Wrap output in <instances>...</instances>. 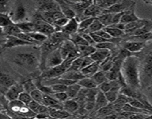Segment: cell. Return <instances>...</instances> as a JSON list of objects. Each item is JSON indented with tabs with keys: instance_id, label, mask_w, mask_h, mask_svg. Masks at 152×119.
I'll return each instance as SVG.
<instances>
[{
	"instance_id": "6da1fadb",
	"label": "cell",
	"mask_w": 152,
	"mask_h": 119,
	"mask_svg": "<svg viewBox=\"0 0 152 119\" xmlns=\"http://www.w3.org/2000/svg\"><path fill=\"white\" fill-rule=\"evenodd\" d=\"M121 74L126 86L140 90L142 88L140 77V60L135 55L126 58L122 66Z\"/></svg>"
},
{
	"instance_id": "7a4b0ae2",
	"label": "cell",
	"mask_w": 152,
	"mask_h": 119,
	"mask_svg": "<svg viewBox=\"0 0 152 119\" xmlns=\"http://www.w3.org/2000/svg\"><path fill=\"white\" fill-rule=\"evenodd\" d=\"M13 62L31 72L39 68L40 60L33 53H19L13 58Z\"/></svg>"
},
{
	"instance_id": "3957f363",
	"label": "cell",
	"mask_w": 152,
	"mask_h": 119,
	"mask_svg": "<svg viewBox=\"0 0 152 119\" xmlns=\"http://www.w3.org/2000/svg\"><path fill=\"white\" fill-rule=\"evenodd\" d=\"M75 59H74V58L67 57L66 59L64 60L63 62L61 65H57L56 67H53V68H47L45 71H44L42 73L41 75H40V77L42 79L59 77L69 69L70 67L71 66V64H72L73 61Z\"/></svg>"
},
{
	"instance_id": "277c9868",
	"label": "cell",
	"mask_w": 152,
	"mask_h": 119,
	"mask_svg": "<svg viewBox=\"0 0 152 119\" xmlns=\"http://www.w3.org/2000/svg\"><path fill=\"white\" fill-rule=\"evenodd\" d=\"M140 77L142 88L148 86L152 79V51L149 52L140 62Z\"/></svg>"
},
{
	"instance_id": "5b68a950",
	"label": "cell",
	"mask_w": 152,
	"mask_h": 119,
	"mask_svg": "<svg viewBox=\"0 0 152 119\" xmlns=\"http://www.w3.org/2000/svg\"><path fill=\"white\" fill-rule=\"evenodd\" d=\"M66 2L74 10L77 15L76 19L80 22L82 19L81 18H83V20L86 19L83 18V13L89 6L93 4L94 1H66Z\"/></svg>"
},
{
	"instance_id": "8992f818",
	"label": "cell",
	"mask_w": 152,
	"mask_h": 119,
	"mask_svg": "<svg viewBox=\"0 0 152 119\" xmlns=\"http://www.w3.org/2000/svg\"><path fill=\"white\" fill-rule=\"evenodd\" d=\"M38 4L37 12L39 13L61 11L60 6L57 1H39Z\"/></svg>"
},
{
	"instance_id": "52a82bcc",
	"label": "cell",
	"mask_w": 152,
	"mask_h": 119,
	"mask_svg": "<svg viewBox=\"0 0 152 119\" xmlns=\"http://www.w3.org/2000/svg\"><path fill=\"white\" fill-rule=\"evenodd\" d=\"M25 46H35V45L31 43L24 41L15 36H5V41L4 43H1V51L10 48Z\"/></svg>"
},
{
	"instance_id": "ba28073f",
	"label": "cell",
	"mask_w": 152,
	"mask_h": 119,
	"mask_svg": "<svg viewBox=\"0 0 152 119\" xmlns=\"http://www.w3.org/2000/svg\"><path fill=\"white\" fill-rule=\"evenodd\" d=\"M16 7L12 13H9L11 19L16 24L24 22V19L26 17V9L22 1H16Z\"/></svg>"
},
{
	"instance_id": "9c48e42d",
	"label": "cell",
	"mask_w": 152,
	"mask_h": 119,
	"mask_svg": "<svg viewBox=\"0 0 152 119\" xmlns=\"http://www.w3.org/2000/svg\"><path fill=\"white\" fill-rule=\"evenodd\" d=\"M134 4H135V1H129V0H126V1H120V0H119V1H117V3H115L114 5L111 6L109 9L103 10L102 13H121V12L126 11L127 9H129V7H131Z\"/></svg>"
},
{
	"instance_id": "30bf717a",
	"label": "cell",
	"mask_w": 152,
	"mask_h": 119,
	"mask_svg": "<svg viewBox=\"0 0 152 119\" xmlns=\"http://www.w3.org/2000/svg\"><path fill=\"white\" fill-rule=\"evenodd\" d=\"M146 43L136 41H123L122 40L120 43V46L125 50L128 51L130 53H136L140 52L145 48Z\"/></svg>"
},
{
	"instance_id": "8fae6325",
	"label": "cell",
	"mask_w": 152,
	"mask_h": 119,
	"mask_svg": "<svg viewBox=\"0 0 152 119\" xmlns=\"http://www.w3.org/2000/svg\"><path fill=\"white\" fill-rule=\"evenodd\" d=\"M63 61L64 59L62 58L60 49L59 48L56 50H55L54 51L52 52L48 57L47 61H46V69L53 68V67L61 65L63 62Z\"/></svg>"
},
{
	"instance_id": "7c38bea8",
	"label": "cell",
	"mask_w": 152,
	"mask_h": 119,
	"mask_svg": "<svg viewBox=\"0 0 152 119\" xmlns=\"http://www.w3.org/2000/svg\"><path fill=\"white\" fill-rule=\"evenodd\" d=\"M23 92L24 88L22 86V83H16L5 92L4 96L8 101H14V100L19 99V95Z\"/></svg>"
},
{
	"instance_id": "4fadbf2b",
	"label": "cell",
	"mask_w": 152,
	"mask_h": 119,
	"mask_svg": "<svg viewBox=\"0 0 152 119\" xmlns=\"http://www.w3.org/2000/svg\"><path fill=\"white\" fill-rule=\"evenodd\" d=\"M149 22L148 20L146 19H140L138 21H135V22H131V23L126 24V27H125V34L127 36V37L129 35L134 32L135 31L138 30L139 28H142L144 25H146L148 22Z\"/></svg>"
},
{
	"instance_id": "5bb4252c",
	"label": "cell",
	"mask_w": 152,
	"mask_h": 119,
	"mask_svg": "<svg viewBox=\"0 0 152 119\" xmlns=\"http://www.w3.org/2000/svg\"><path fill=\"white\" fill-rule=\"evenodd\" d=\"M135 4H136V3L125 11L120 22L123 24H129L140 19L135 13Z\"/></svg>"
},
{
	"instance_id": "9a60e30c",
	"label": "cell",
	"mask_w": 152,
	"mask_h": 119,
	"mask_svg": "<svg viewBox=\"0 0 152 119\" xmlns=\"http://www.w3.org/2000/svg\"><path fill=\"white\" fill-rule=\"evenodd\" d=\"M16 83V82L15 81V80L13 77H11L10 75H8V74L1 72V74H0V85H1V94L4 93V89H5L6 92Z\"/></svg>"
},
{
	"instance_id": "2e32d148",
	"label": "cell",
	"mask_w": 152,
	"mask_h": 119,
	"mask_svg": "<svg viewBox=\"0 0 152 119\" xmlns=\"http://www.w3.org/2000/svg\"><path fill=\"white\" fill-rule=\"evenodd\" d=\"M112 55L111 51L106 50V49H97L94 54L91 55V57L93 59L94 62H103L106 59Z\"/></svg>"
},
{
	"instance_id": "e0dca14e",
	"label": "cell",
	"mask_w": 152,
	"mask_h": 119,
	"mask_svg": "<svg viewBox=\"0 0 152 119\" xmlns=\"http://www.w3.org/2000/svg\"><path fill=\"white\" fill-rule=\"evenodd\" d=\"M79 25H80V22H78V20L76 18H74V19H70L68 23L62 28L61 31L71 36L72 34L78 33Z\"/></svg>"
},
{
	"instance_id": "ac0fdd59",
	"label": "cell",
	"mask_w": 152,
	"mask_h": 119,
	"mask_svg": "<svg viewBox=\"0 0 152 119\" xmlns=\"http://www.w3.org/2000/svg\"><path fill=\"white\" fill-rule=\"evenodd\" d=\"M103 10L99 8L98 6L95 4H92L89 6L87 9L83 13V18L87 19V18H97L102 13Z\"/></svg>"
},
{
	"instance_id": "d6986e66",
	"label": "cell",
	"mask_w": 152,
	"mask_h": 119,
	"mask_svg": "<svg viewBox=\"0 0 152 119\" xmlns=\"http://www.w3.org/2000/svg\"><path fill=\"white\" fill-rule=\"evenodd\" d=\"M110 103L108 102V99L105 96V94L99 89V92H98L97 95L96 96V99H95V111L97 112L98 110L106 107Z\"/></svg>"
},
{
	"instance_id": "ffe728a7",
	"label": "cell",
	"mask_w": 152,
	"mask_h": 119,
	"mask_svg": "<svg viewBox=\"0 0 152 119\" xmlns=\"http://www.w3.org/2000/svg\"><path fill=\"white\" fill-rule=\"evenodd\" d=\"M57 1L59 4V6H60L61 11L62 12V13H63L64 16H65V17H67L69 19H72L76 18V16H77L76 13L74 12V10L71 8V6L66 2V1L59 0V1Z\"/></svg>"
},
{
	"instance_id": "44dd1931",
	"label": "cell",
	"mask_w": 152,
	"mask_h": 119,
	"mask_svg": "<svg viewBox=\"0 0 152 119\" xmlns=\"http://www.w3.org/2000/svg\"><path fill=\"white\" fill-rule=\"evenodd\" d=\"M77 48V46L74 45V43L73 42H71L70 40H65L61 46L59 47L60 49L61 54H62V58L64 60H65L67 58V57L68 56L70 53H71L72 51H74V49Z\"/></svg>"
},
{
	"instance_id": "7402d4cb",
	"label": "cell",
	"mask_w": 152,
	"mask_h": 119,
	"mask_svg": "<svg viewBox=\"0 0 152 119\" xmlns=\"http://www.w3.org/2000/svg\"><path fill=\"white\" fill-rule=\"evenodd\" d=\"M100 62H94V63H92L91 65L83 68L80 71H81L82 74L84 76H86V77H92L94 74H96L98 71H99V69H100Z\"/></svg>"
},
{
	"instance_id": "603a6c76",
	"label": "cell",
	"mask_w": 152,
	"mask_h": 119,
	"mask_svg": "<svg viewBox=\"0 0 152 119\" xmlns=\"http://www.w3.org/2000/svg\"><path fill=\"white\" fill-rule=\"evenodd\" d=\"M60 77L63 79H67V80H73V81L79 82L82 79L86 77L83 75L80 71H68L62 76H60Z\"/></svg>"
},
{
	"instance_id": "cb8c5ba5",
	"label": "cell",
	"mask_w": 152,
	"mask_h": 119,
	"mask_svg": "<svg viewBox=\"0 0 152 119\" xmlns=\"http://www.w3.org/2000/svg\"><path fill=\"white\" fill-rule=\"evenodd\" d=\"M63 107L64 109L71 114V113H74L78 111L79 108H80V104L76 99H71L70 98L63 103Z\"/></svg>"
},
{
	"instance_id": "d4e9b609",
	"label": "cell",
	"mask_w": 152,
	"mask_h": 119,
	"mask_svg": "<svg viewBox=\"0 0 152 119\" xmlns=\"http://www.w3.org/2000/svg\"><path fill=\"white\" fill-rule=\"evenodd\" d=\"M152 40V32H148L147 34H142L139 36H130L123 39V41H136L147 43V42Z\"/></svg>"
},
{
	"instance_id": "484cf974",
	"label": "cell",
	"mask_w": 152,
	"mask_h": 119,
	"mask_svg": "<svg viewBox=\"0 0 152 119\" xmlns=\"http://www.w3.org/2000/svg\"><path fill=\"white\" fill-rule=\"evenodd\" d=\"M49 109H50V116L53 118L65 119L72 116L71 113L65 109H53L51 108H49Z\"/></svg>"
},
{
	"instance_id": "4316f807",
	"label": "cell",
	"mask_w": 152,
	"mask_h": 119,
	"mask_svg": "<svg viewBox=\"0 0 152 119\" xmlns=\"http://www.w3.org/2000/svg\"><path fill=\"white\" fill-rule=\"evenodd\" d=\"M1 34L4 36H16L18 34L22 33L20 28L16 25V24L8 25L4 28H1Z\"/></svg>"
},
{
	"instance_id": "83f0119b",
	"label": "cell",
	"mask_w": 152,
	"mask_h": 119,
	"mask_svg": "<svg viewBox=\"0 0 152 119\" xmlns=\"http://www.w3.org/2000/svg\"><path fill=\"white\" fill-rule=\"evenodd\" d=\"M82 89L81 86L78 84V83H74V84L71 85V86H68L67 88L66 93L68 95V98H71V99H75L76 98H77L79 93H80V90Z\"/></svg>"
},
{
	"instance_id": "f1b7e54d",
	"label": "cell",
	"mask_w": 152,
	"mask_h": 119,
	"mask_svg": "<svg viewBox=\"0 0 152 119\" xmlns=\"http://www.w3.org/2000/svg\"><path fill=\"white\" fill-rule=\"evenodd\" d=\"M78 84L81 86L82 88L84 89H96L98 88V85L91 77H86L85 78L82 79L81 80L78 82Z\"/></svg>"
},
{
	"instance_id": "f546056e",
	"label": "cell",
	"mask_w": 152,
	"mask_h": 119,
	"mask_svg": "<svg viewBox=\"0 0 152 119\" xmlns=\"http://www.w3.org/2000/svg\"><path fill=\"white\" fill-rule=\"evenodd\" d=\"M18 27L21 29L22 32L29 34L34 32L36 30V25L32 22H22L16 24Z\"/></svg>"
},
{
	"instance_id": "4dcf8cb0",
	"label": "cell",
	"mask_w": 152,
	"mask_h": 119,
	"mask_svg": "<svg viewBox=\"0 0 152 119\" xmlns=\"http://www.w3.org/2000/svg\"><path fill=\"white\" fill-rule=\"evenodd\" d=\"M77 49L80 51V54H81V57H89L92 54L94 53L97 49L95 46H91V45H88V46H77Z\"/></svg>"
},
{
	"instance_id": "1f68e13d",
	"label": "cell",
	"mask_w": 152,
	"mask_h": 119,
	"mask_svg": "<svg viewBox=\"0 0 152 119\" xmlns=\"http://www.w3.org/2000/svg\"><path fill=\"white\" fill-rule=\"evenodd\" d=\"M69 40H71V42L74 43L76 46H88L89 43L85 40L83 37V36L81 35L79 33H77V34H72V35L70 36Z\"/></svg>"
},
{
	"instance_id": "d6a6232c",
	"label": "cell",
	"mask_w": 152,
	"mask_h": 119,
	"mask_svg": "<svg viewBox=\"0 0 152 119\" xmlns=\"http://www.w3.org/2000/svg\"><path fill=\"white\" fill-rule=\"evenodd\" d=\"M105 31H106L111 36L112 38H115V39H118L122 37H124L126 35L125 34V31H123V30L118 29L117 28H114V27L112 26H109V27H105L104 28Z\"/></svg>"
},
{
	"instance_id": "836d02e7",
	"label": "cell",
	"mask_w": 152,
	"mask_h": 119,
	"mask_svg": "<svg viewBox=\"0 0 152 119\" xmlns=\"http://www.w3.org/2000/svg\"><path fill=\"white\" fill-rule=\"evenodd\" d=\"M118 0H99V1H94V4L102 9V10H105L109 9L112 5L117 2Z\"/></svg>"
},
{
	"instance_id": "e575fe53",
	"label": "cell",
	"mask_w": 152,
	"mask_h": 119,
	"mask_svg": "<svg viewBox=\"0 0 152 119\" xmlns=\"http://www.w3.org/2000/svg\"><path fill=\"white\" fill-rule=\"evenodd\" d=\"M114 13H102L100 16H98L97 19L102 23V25L105 27H109L112 25L113 17H114Z\"/></svg>"
},
{
	"instance_id": "d590c367",
	"label": "cell",
	"mask_w": 152,
	"mask_h": 119,
	"mask_svg": "<svg viewBox=\"0 0 152 119\" xmlns=\"http://www.w3.org/2000/svg\"><path fill=\"white\" fill-rule=\"evenodd\" d=\"M104 28H105V26L102 25V22H101L97 18H96V19H94V21L93 22V23H92L91 25V26L89 27L88 29L85 33H88V34L96 33L97 32V31L104 29ZM82 34H83V33H82Z\"/></svg>"
},
{
	"instance_id": "8d00e7d4",
	"label": "cell",
	"mask_w": 152,
	"mask_h": 119,
	"mask_svg": "<svg viewBox=\"0 0 152 119\" xmlns=\"http://www.w3.org/2000/svg\"><path fill=\"white\" fill-rule=\"evenodd\" d=\"M96 112H97L98 116L103 118V117H105V116L115 114V113H117V112L114 110L112 104H109L108 106H106V107H103V108H102V109H100L99 110H98Z\"/></svg>"
},
{
	"instance_id": "74e56055",
	"label": "cell",
	"mask_w": 152,
	"mask_h": 119,
	"mask_svg": "<svg viewBox=\"0 0 152 119\" xmlns=\"http://www.w3.org/2000/svg\"><path fill=\"white\" fill-rule=\"evenodd\" d=\"M59 104H62V103L59 102L52 95L44 94V96H43V105L46 106V107H49V108H51V107H54V106L57 105Z\"/></svg>"
},
{
	"instance_id": "f35d334b",
	"label": "cell",
	"mask_w": 152,
	"mask_h": 119,
	"mask_svg": "<svg viewBox=\"0 0 152 119\" xmlns=\"http://www.w3.org/2000/svg\"><path fill=\"white\" fill-rule=\"evenodd\" d=\"M96 18H87L86 19H83V21L80 22V25H79V31L78 33L82 34V33H85L88 29L89 28V27L91 26L93 22L94 21V19Z\"/></svg>"
},
{
	"instance_id": "ab89813d",
	"label": "cell",
	"mask_w": 152,
	"mask_h": 119,
	"mask_svg": "<svg viewBox=\"0 0 152 119\" xmlns=\"http://www.w3.org/2000/svg\"><path fill=\"white\" fill-rule=\"evenodd\" d=\"M22 83V86L24 88V92H28V93L31 94L33 91L37 89V86H36L35 83H34V78H30L28 80H25Z\"/></svg>"
},
{
	"instance_id": "60d3db41",
	"label": "cell",
	"mask_w": 152,
	"mask_h": 119,
	"mask_svg": "<svg viewBox=\"0 0 152 119\" xmlns=\"http://www.w3.org/2000/svg\"><path fill=\"white\" fill-rule=\"evenodd\" d=\"M91 77V78L93 79L96 83H97L98 86H99L100 84H102V83L106 82L107 80H108V78H107V76H106V74H105V72L101 71V70L98 71L96 74H94V75Z\"/></svg>"
},
{
	"instance_id": "b9f144b4",
	"label": "cell",
	"mask_w": 152,
	"mask_h": 119,
	"mask_svg": "<svg viewBox=\"0 0 152 119\" xmlns=\"http://www.w3.org/2000/svg\"><path fill=\"white\" fill-rule=\"evenodd\" d=\"M16 24L11 19V16L9 13H1L0 14V26L1 28H4L8 25Z\"/></svg>"
},
{
	"instance_id": "7bdbcfd3",
	"label": "cell",
	"mask_w": 152,
	"mask_h": 119,
	"mask_svg": "<svg viewBox=\"0 0 152 119\" xmlns=\"http://www.w3.org/2000/svg\"><path fill=\"white\" fill-rule=\"evenodd\" d=\"M28 34H29V36L33 39V40H34L35 41H37V43H43L44 42H45L46 40H48V36L45 35V34H42V33L37 32V31H34V32L29 33Z\"/></svg>"
},
{
	"instance_id": "ee69618b",
	"label": "cell",
	"mask_w": 152,
	"mask_h": 119,
	"mask_svg": "<svg viewBox=\"0 0 152 119\" xmlns=\"http://www.w3.org/2000/svg\"><path fill=\"white\" fill-rule=\"evenodd\" d=\"M83 57H80L78 58H76L74 61H73L71 66L70 67L68 71H81L82 65L83 62Z\"/></svg>"
},
{
	"instance_id": "f6af8a7d",
	"label": "cell",
	"mask_w": 152,
	"mask_h": 119,
	"mask_svg": "<svg viewBox=\"0 0 152 119\" xmlns=\"http://www.w3.org/2000/svg\"><path fill=\"white\" fill-rule=\"evenodd\" d=\"M96 49H106V50L112 51L117 48V45L114 42H105V43H98L95 45Z\"/></svg>"
},
{
	"instance_id": "bcb514c9",
	"label": "cell",
	"mask_w": 152,
	"mask_h": 119,
	"mask_svg": "<svg viewBox=\"0 0 152 119\" xmlns=\"http://www.w3.org/2000/svg\"><path fill=\"white\" fill-rule=\"evenodd\" d=\"M31 97L33 98V101H35L39 103V104H43V96H44V93L39 90V89H37L34 91H33L31 93Z\"/></svg>"
},
{
	"instance_id": "7dc6e473",
	"label": "cell",
	"mask_w": 152,
	"mask_h": 119,
	"mask_svg": "<svg viewBox=\"0 0 152 119\" xmlns=\"http://www.w3.org/2000/svg\"><path fill=\"white\" fill-rule=\"evenodd\" d=\"M105 94V96H106L107 99H108V102L110 104H113L114 102H115L117 100V98L120 96V92H117V91H109V92H106Z\"/></svg>"
},
{
	"instance_id": "c3c4849f",
	"label": "cell",
	"mask_w": 152,
	"mask_h": 119,
	"mask_svg": "<svg viewBox=\"0 0 152 119\" xmlns=\"http://www.w3.org/2000/svg\"><path fill=\"white\" fill-rule=\"evenodd\" d=\"M129 104H131L132 106H133V107H137V108L142 109H145V110H147V111H148V109L146 108V107H145V106L144 105V104H142L140 101L136 99V98H129ZM148 112H150V111H148Z\"/></svg>"
},
{
	"instance_id": "681fc988",
	"label": "cell",
	"mask_w": 152,
	"mask_h": 119,
	"mask_svg": "<svg viewBox=\"0 0 152 119\" xmlns=\"http://www.w3.org/2000/svg\"><path fill=\"white\" fill-rule=\"evenodd\" d=\"M15 37H17L18 38L21 39V40H24V41L28 42V43H31L33 44H34L35 46H38L39 43H37V41H35L34 40H33L31 37L29 36V34H26V33H20V34H18L17 35L15 36Z\"/></svg>"
},
{
	"instance_id": "f907efd6",
	"label": "cell",
	"mask_w": 152,
	"mask_h": 119,
	"mask_svg": "<svg viewBox=\"0 0 152 119\" xmlns=\"http://www.w3.org/2000/svg\"><path fill=\"white\" fill-rule=\"evenodd\" d=\"M52 95V96H53L55 99L57 100V101L60 103H64V102H65L67 100L70 99L65 92H56V93H54V94H53V95Z\"/></svg>"
},
{
	"instance_id": "816d5d0a",
	"label": "cell",
	"mask_w": 152,
	"mask_h": 119,
	"mask_svg": "<svg viewBox=\"0 0 152 119\" xmlns=\"http://www.w3.org/2000/svg\"><path fill=\"white\" fill-rule=\"evenodd\" d=\"M19 100H20L22 102H23L25 105L28 106L31 101H33V98L31 97V94L28 93V92H23L20 94L19 97Z\"/></svg>"
},
{
	"instance_id": "f5cc1de1",
	"label": "cell",
	"mask_w": 152,
	"mask_h": 119,
	"mask_svg": "<svg viewBox=\"0 0 152 119\" xmlns=\"http://www.w3.org/2000/svg\"><path fill=\"white\" fill-rule=\"evenodd\" d=\"M98 89L104 93L109 92L112 89V80H107L105 83H102L98 86Z\"/></svg>"
},
{
	"instance_id": "db71d44e",
	"label": "cell",
	"mask_w": 152,
	"mask_h": 119,
	"mask_svg": "<svg viewBox=\"0 0 152 119\" xmlns=\"http://www.w3.org/2000/svg\"><path fill=\"white\" fill-rule=\"evenodd\" d=\"M54 93L56 92H66L68 86L64 84H55L53 86H50Z\"/></svg>"
},
{
	"instance_id": "11a10c76",
	"label": "cell",
	"mask_w": 152,
	"mask_h": 119,
	"mask_svg": "<svg viewBox=\"0 0 152 119\" xmlns=\"http://www.w3.org/2000/svg\"><path fill=\"white\" fill-rule=\"evenodd\" d=\"M41 105H42L41 104H39V103L37 102V101H32L31 103H30L29 104H28V107H29V108L31 109L32 110L33 112H35L36 114H37V112H38L40 106H41Z\"/></svg>"
},
{
	"instance_id": "9f6ffc18",
	"label": "cell",
	"mask_w": 152,
	"mask_h": 119,
	"mask_svg": "<svg viewBox=\"0 0 152 119\" xmlns=\"http://www.w3.org/2000/svg\"><path fill=\"white\" fill-rule=\"evenodd\" d=\"M94 34H97L98 36H99V37H102V38H104V39H106V40H113V39H114V38H112V37H111V36L110 35V34H108L106 31H105L104 29L97 31V32L94 33Z\"/></svg>"
},
{
	"instance_id": "6f0895ef",
	"label": "cell",
	"mask_w": 152,
	"mask_h": 119,
	"mask_svg": "<svg viewBox=\"0 0 152 119\" xmlns=\"http://www.w3.org/2000/svg\"><path fill=\"white\" fill-rule=\"evenodd\" d=\"M124 13H125V11L121 12V13H114V17H113V20H112V25H116V24L120 23V22H121V19H122V17H123Z\"/></svg>"
},
{
	"instance_id": "680465c9",
	"label": "cell",
	"mask_w": 152,
	"mask_h": 119,
	"mask_svg": "<svg viewBox=\"0 0 152 119\" xmlns=\"http://www.w3.org/2000/svg\"><path fill=\"white\" fill-rule=\"evenodd\" d=\"M79 34H80V33H79ZM81 34V35L83 36V38H84L85 40H86V41L89 43V45L95 46L96 43H95V42L94 41L93 38H92L90 34H88V33H83V34Z\"/></svg>"
},
{
	"instance_id": "91938a15",
	"label": "cell",
	"mask_w": 152,
	"mask_h": 119,
	"mask_svg": "<svg viewBox=\"0 0 152 119\" xmlns=\"http://www.w3.org/2000/svg\"><path fill=\"white\" fill-rule=\"evenodd\" d=\"M94 61L93 60V59H92L90 56L85 57L84 59H83V65H82L81 70L83 69V68H86V67L88 66V65H91V64L94 63Z\"/></svg>"
},
{
	"instance_id": "94428289",
	"label": "cell",
	"mask_w": 152,
	"mask_h": 119,
	"mask_svg": "<svg viewBox=\"0 0 152 119\" xmlns=\"http://www.w3.org/2000/svg\"><path fill=\"white\" fill-rule=\"evenodd\" d=\"M148 115L149 114H145V113H136V114H132L129 117V119H145Z\"/></svg>"
},
{
	"instance_id": "6125c7cd",
	"label": "cell",
	"mask_w": 152,
	"mask_h": 119,
	"mask_svg": "<svg viewBox=\"0 0 152 119\" xmlns=\"http://www.w3.org/2000/svg\"><path fill=\"white\" fill-rule=\"evenodd\" d=\"M0 119H13L8 114L5 112L3 109H1V112H0Z\"/></svg>"
},
{
	"instance_id": "be15d7a7",
	"label": "cell",
	"mask_w": 152,
	"mask_h": 119,
	"mask_svg": "<svg viewBox=\"0 0 152 119\" xmlns=\"http://www.w3.org/2000/svg\"><path fill=\"white\" fill-rule=\"evenodd\" d=\"M144 2H145V4H152V1H144Z\"/></svg>"
},
{
	"instance_id": "e7e4bbea",
	"label": "cell",
	"mask_w": 152,
	"mask_h": 119,
	"mask_svg": "<svg viewBox=\"0 0 152 119\" xmlns=\"http://www.w3.org/2000/svg\"><path fill=\"white\" fill-rule=\"evenodd\" d=\"M151 32H152V31H151Z\"/></svg>"
},
{
	"instance_id": "03108f58",
	"label": "cell",
	"mask_w": 152,
	"mask_h": 119,
	"mask_svg": "<svg viewBox=\"0 0 152 119\" xmlns=\"http://www.w3.org/2000/svg\"><path fill=\"white\" fill-rule=\"evenodd\" d=\"M34 119H35V118H34Z\"/></svg>"
}]
</instances>
